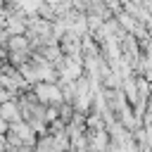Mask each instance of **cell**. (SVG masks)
Returning <instances> with one entry per match:
<instances>
[{
	"mask_svg": "<svg viewBox=\"0 0 152 152\" xmlns=\"http://www.w3.org/2000/svg\"><path fill=\"white\" fill-rule=\"evenodd\" d=\"M38 97L40 100H59V90L52 88V86H38Z\"/></svg>",
	"mask_w": 152,
	"mask_h": 152,
	"instance_id": "6da1fadb",
	"label": "cell"
},
{
	"mask_svg": "<svg viewBox=\"0 0 152 152\" xmlns=\"http://www.w3.org/2000/svg\"><path fill=\"white\" fill-rule=\"evenodd\" d=\"M0 114H2V119H17V109H14V104H5Z\"/></svg>",
	"mask_w": 152,
	"mask_h": 152,
	"instance_id": "7a4b0ae2",
	"label": "cell"
}]
</instances>
